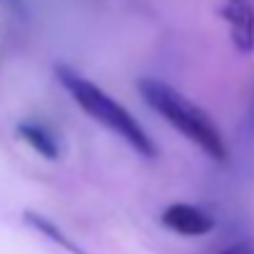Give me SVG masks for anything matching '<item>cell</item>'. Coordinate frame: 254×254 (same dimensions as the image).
<instances>
[{"label":"cell","instance_id":"1","mask_svg":"<svg viewBox=\"0 0 254 254\" xmlns=\"http://www.w3.org/2000/svg\"><path fill=\"white\" fill-rule=\"evenodd\" d=\"M55 77L70 92V97L95 122H100L102 127H107L110 132L122 137L145 160H155L157 157V145L152 142L147 130L132 117V112L127 110L125 105H120L112 95H107L102 87H97L92 80H87L85 75H80L77 70H72L67 65H55Z\"/></svg>","mask_w":254,"mask_h":254},{"label":"cell","instance_id":"2","mask_svg":"<svg viewBox=\"0 0 254 254\" xmlns=\"http://www.w3.org/2000/svg\"><path fill=\"white\" fill-rule=\"evenodd\" d=\"M137 90L150 110L162 115L175 130H180L207 157H212L217 162L227 160V145H224L219 127L212 122V117L199 105H194L180 90H175L172 85H167L165 80H157V77H142L137 82Z\"/></svg>","mask_w":254,"mask_h":254},{"label":"cell","instance_id":"3","mask_svg":"<svg viewBox=\"0 0 254 254\" xmlns=\"http://www.w3.org/2000/svg\"><path fill=\"white\" fill-rule=\"evenodd\" d=\"M219 15L229 28V40L237 53L249 55L254 50V5L249 0H224Z\"/></svg>","mask_w":254,"mask_h":254},{"label":"cell","instance_id":"4","mask_svg":"<svg viewBox=\"0 0 254 254\" xmlns=\"http://www.w3.org/2000/svg\"><path fill=\"white\" fill-rule=\"evenodd\" d=\"M162 224L182 237H202L214 229V217L204 212L202 207L187 204V202H175L162 212Z\"/></svg>","mask_w":254,"mask_h":254},{"label":"cell","instance_id":"5","mask_svg":"<svg viewBox=\"0 0 254 254\" xmlns=\"http://www.w3.org/2000/svg\"><path fill=\"white\" fill-rule=\"evenodd\" d=\"M18 135H20L23 142H28L45 160H58L60 157V145H58L55 135L48 130V127H43L40 122H20Z\"/></svg>","mask_w":254,"mask_h":254},{"label":"cell","instance_id":"6","mask_svg":"<svg viewBox=\"0 0 254 254\" xmlns=\"http://www.w3.org/2000/svg\"><path fill=\"white\" fill-rule=\"evenodd\" d=\"M23 219H25V224H30L35 232H40L43 237H48L50 242H55L58 247H63V249H67L70 254H87L80 244H75L55 222H50L48 217H43V214H38V212H25L23 214Z\"/></svg>","mask_w":254,"mask_h":254},{"label":"cell","instance_id":"7","mask_svg":"<svg viewBox=\"0 0 254 254\" xmlns=\"http://www.w3.org/2000/svg\"><path fill=\"white\" fill-rule=\"evenodd\" d=\"M219 254H254V239H242L229 244L227 249H222Z\"/></svg>","mask_w":254,"mask_h":254},{"label":"cell","instance_id":"8","mask_svg":"<svg viewBox=\"0 0 254 254\" xmlns=\"http://www.w3.org/2000/svg\"><path fill=\"white\" fill-rule=\"evenodd\" d=\"M249 125H252V130H254V97H252V105H249Z\"/></svg>","mask_w":254,"mask_h":254}]
</instances>
